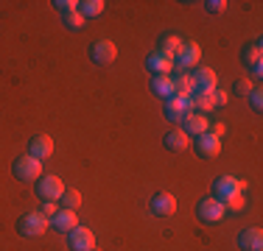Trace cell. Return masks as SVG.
Instances as JSON below:
<instances>
[{
	"mask_svg": "<svg viewBox=\"0 0 263 251\" xmlns=\"http://www.w3.org/2000/svg\"><path fill=\"white\" fill-rule=\"evenodd\" d=\"M243 190H247V181L235 179V176H221L213 184V198H218L224 204V201L233 198V196H243Z\"/></svg>",
	"mask_w": 263,
	"mask_h": 251,
	"instance_id": "1",
	"label": "cell"
},
{
	"mask_svg": "<svg viewBox=\"0 0 263 251\" xmlns=\"http://www.w3.org/2000/svg\"><path fill=\"white\" fill-rule=\"evenodd\" d=\"M20 235L23 237H40L45 235V229H51V221H48L42 212H28V215L20 218Z\"/></svg>",
	"mask_w": 263,
	"mask_h": 251,
	"instance_id": "2",
	"label": "cell"
},
{
	"mask_svg": "<svg viewBox=\"0 0 263 251\" xmlns=\"http://www.w3.org/2000/svg\"><path fill=\"white\" fill-rule=\"evenodd\" d=\"M65 190L67 187L62 184L59 176H40V179H36V196L42 201H59Z\"/></svg>",
	"mask_w": 263,
	"mask_h": 251,
	"instance_id": "3",
	"label": "cell"
},
{
	"mask_svg": "<svg viewBox=\"0 0 263 251\" xmlns=\"http://www.w3.org/2000/svg\"><path fill=\"white\" fill-rule=\"evenodd\" d=\"M11 171H14V176L20 181H36L42 176V162L40 159H34V156H20V159L14 162V168H11Z\"/></svg>",
	"mask_w": 263,
	"mask_h": 251,
	"instance_id": "4",
	"label": "cell"
},
{
	"mask_svg": "<svg viewBox=\"0 0 263 251\" xmlns=\"http://www.w3.org/2000/svg\"><path fill=\"white\" fill-rule=\"evenodd\" d=\"M196 212H199V218H202L204 223H218V221L224 218V212H227V210H224V204H221L218 198L210 196V198H202V201H199Z\"/></svg>",
	"mask_w": 263,
	"mask_h": 251,
	"instance_id": "5",
	"label": "cell"
},
{
	"mask_svg": "<svg viewBox=\"0 0 263 251\" xmlns=\"http://www.w3.org/2000/svg\"><path fill=\"white\" fill-rule=\"evenodd\" d=\"M199 59H202V48L196 42H182L179 53L174 56V65H179V70H191L199 65Z\"/></svg>",
	"mask_w": 263,
	"mask_h": 251,
	"instance_id": "6",
	"label": "cell"
},
{
	"mask_svg": "<svg viewBox=\"0 0 263 251\" xmlns=\"http://www.w3.org/2000/svg\"><path fill=\"white\" fill-rule=\"evenodd\" d=\"M187 112H193V109H191V98H185V95H171V98L165 100V117H168L171 123L185 120Z\"/></svg>",
	"mask_w": 263,
	"mask_h": 251,
	"instance_id": "7",
	"label": "cell"
},
{
	"mask_svg": "<svg viewBox=\"0 0 263 251\" xmlns=\"http://www.w3.org/2000/svg\"><path fill=\"white\" fill-rule=\"evenodd\" d=\"M67 243H70L73 251H92L96 248V235H92V229L76 226L73 232H67Z\"/></svg>",
	"mask_w": 263,
	"mask_h": 251,
	"instance_id": "8",
	"label": "cell"
},
{
	"mask_svg": "<svg viewBox=\"0 0 263 251\" xmlns=\"http://www.w3.org/2000/svg\"><path fill=\"white\" fill-rule=\"evenodd\" d=\"M90 56H92V61H96V65H112V61L118 59V45L112 39H101V42H96V45H92Z\"/></svg>",
	"mask_w": 263,
	"mask_h": 251,
	"instance_id": "9",
	"label": "cell"
},
{
	"mask_svg": "<svg viewBox=\"0 0 263 251\" xmlns=\"http://www.w3.org/2000/svg\"><path fill=\"white\" fill-rule=\"evenodd\" d=\"M210 129V117L202 115V112H187V117L182 120V131L187 137H199Z\"/></svg>",
	"mask_w": 263,
	"mask_h": 251,
	"instance_id": "10",
	"label": "cell"
},
{
	"mask_svg": "<svg viewBox=\"0 0 263 251\" xmlns=\"http://www.w3.org/2000/svg\"><path fill=\"white\" fill-rule=\"evenodd\" d=\"M193 84H196L199 95H210V92L218 90V78H216V73H213L210 67H202V70L193 75ZM196 92H193V95H196Z\"/></svg>",
	"mask_w": 263,
	"mask_h": 251,
	"instance_id": "11",
	"label": "cell"
},
{
	"mask_svg": "<svg viewBox=\"0 0 263 251\" xmlns=\"http://www.w3.org/2000/svg\"><path fill=\"white\" fill-rule=\"evenodd\" d=\"M193 142H196V154L199 156H218L221 154V140H218L216 134H210V131L199 134Z\"/></svg>",
	"mask_w": 263,
	"mask_h": 251,
	"instance_id": "12",
	"label": "cell"
},
{
	"mask_svg": "<svg viewBox=\"0 0 263 251\" xmlns=\"http://www.w3.org/2000/svg\"><path fill=\"white\" fill-rule=\"evenodd\" d=\"M152 212L157 218H168L177 212V198L171 196V193H157V196L152 198Z\"/></svg>",
	"mask_w": 263,
	"mask_h": 251,
	"instance_id": "13",
	"label": "cell"
},
{
	"mask_svg": "<svg viewBox=\"0 0 263 251\" xmlns=\"http://www.w3.org/2000/svg\"><path fill=\"white\" fill-rule=\"evenodd\" d=\"M146 67H148V73H154V75H171L174 59H168V56H162L160 50H154V53H148Z\"/></svg>",
	"mask_w": 263,
	"mask_h": 251,
	"instance_id": "14",
	"label": "cell"
},
{
	"mask_svg": "<svg viewBox=\"0 0 263 251\" xmlns=\"http://www.w3.org/2000/svg\"><path fill=\"white\" fill-rule=\"evenodd\" d=\"M79 226V218H76V212L73 210H59L56 215L51 218V229H56V232H73Z\"/></svg>",
	"mask_w": 263,
	"mask_h": 251,
	"instance_id": "15",
	"label": "cell"
},
{
	"mask_svg": "<svg viewBox=\"0 0 263 251\" xmlns=\"http://www.w3.org/2000/svg\"><path fill=\"white\" fill-rule=\"evenodd\" d=\"M34 159H40V162H45L48 156L53 154V140L48 134H36L34 140H31V151H28Z\"/></svg>",
	"mask_w": 263,
	"mask_h": 251,
	"instance_id": "16",
	"label": "cell"
},
{
	"mask_svg": "<svg viewBox=\"0 0 263 251\" xmlns=\"http://www.w3.org/2000/svg\"><path fill=\"white\" fill-rule=\"evenodd\" d=\"M238 246L243 251H260L263 248V235L258 226H252V229H243L241 235H238Z\"/></svg>",
	"mask_w": 263,
	"mask_h": 251,
	"instance_id": "17",
	"label": "cell"
},
{
	"mask_svg": "<svg viewBox=\"0 0 263 251\" xmlns=\"http://www.w3.org/2000/svg\"><path fill=\"white\" fill-rule=\"evenodd\" d=\"M165 148L174 151V154H182V151L191 148V137H187L182 129H171L165 134Z\"/></svg>",
	"mask_w": 263,
	"mask_h": 251,
	"instance_id": "18",
	"label": "cell"
},
{
	"mask_svg": "<svg viewBox=\"0 0 263 251\" xmlns=\"http://www.w3.org/2000/svg\"><path fill=\"white\" fill-rule=\"evenodd\" d=\"M174 78V95H185L191 98L196 92V84H193V75L191 73H179V75H171Z\"/></svg>",
	"mask_w": 263,
	"mask_h": 251,
	"instance_id": "19",
	"label": "cell"
},
{
	"mask_svg": "<svg viewBox=\"0 0 263 251\" xmlns=\"http://www.w3.org/2000/svg\"><path fill=\"white\" fill-rule=\"evenodd\" d=\"M152 90H154V95H160V98L168 100L174 95V78H171V75H154Z\"/></svg>",
	"mask_w": 263,
	"mask_h": 251,
	"instance_id": "20",
	"label": "cell"
},
{
	"mask_svg": "<svg viewBox=\"0 0 263 251\" xmlns=\"http://www.w3.org/2000/svg\"><path fill=\"white\" fill-rule=\"evenodd\" d=\"M106 3L104 0H84V3H79V14L84 17V20H92V17L104 14Z\"/></svg>",
	"mask_w": 263,
	"mask_h": 251,
	"instance_id": "21",
	"label": "cell"
},
{
	"mask_svg": "<svg viewBox=\"0 0 263 251\" xmlns=\"http://www.w3.org/2000/svg\"><path fill=\"white\" fill-rule=\"evenodd\" d=\"M182 42H185V39H179V36L165 34V36H162V42H160V53L168 56V59H174V56L179 53V48H182Z\"/></svg>",
	"mask_w": 263,
	"mask_h": 251,
	"instance_id": "22",
	"label": "cell"
},
{
	"mask_svg": "<svg viewBox=\"0 0 263 251\" xmlns=\"http://www.w3.org/2000/svg\"><path fill=\"white\" fill-rule=\"evenodd\" d=\"M260 48H263V42H260V39H255L252 45H249L247 50H243V65H247V67L258 65V61H260V53H263Z\"/></svg>",
	"mask_w": 263,
	"mask_h": 251,
	"instance_id": "23",
	"label": "cell"
},
{
	"mask_svg": "<svg viewBox=\"0 0 263 251\" xmlns=\"http://www.w3.org/2000/svg\"><path fill=\"white\" fill-rule=\"evenodd\" d=\"M79 204H81V193L79 190H65V193H62V198H59L62 210H73V212H76Z\"/></svg>",
	"mask_w": 263,
	"mask_h": 251,
	"instance_id": "24",
	"label": "cell"
},
{
	"mask_svg": "<svg viewBox=\"0 0 263 251\" xmlns=\"http://www.w3.org/2000/svg\"><path fill=\"white\" fill-rule=\"evenodd\" d=\"M249 103H252V109L255 112H263V90L260 87H252V92H249Z\"/></svg>",
	"mask_w": 263,
	"mask_h": 251,
	"instance_id": "25",
	"label": "cell"
},
{
	"mask_svg": "<svg viewBox=\"0 0 263 251\" xmlns=\"http://www.w3.org/2000/svg\"><path fill=\"white\" fill-rule=\"evenodd\" d=\"M53 6L62 11V17H65V14H73V11H79V0H56Z\"/></svg>",
	"mask_w": 263,
	"mask_h": 251,
	"instance_id": "26",
	"label": "cell"
},
{
	"mask_svg": "<svg viewBox=\"0 0 263 251\" xmlns=\"http://www.w3.org/2000/svg\"><path fill=\"white\" fill-rule=\"evenodd\" d=\"M65 25L70 31H81V25H84V17L79 14V11H73V14H65Z\"/></svg>",
	"mask_w": 263,
	"mask_h": 251,
	"instance_id": "27",
	"label": "cell"
},
{
	"mask_svg": "<svg viewBox=\"0 0 263 251\" xmlns=\"http://www.w3.org/2000/svg\"><path fill=\"white\" fill-rule=\"evenodd\" d=\"M252 81H249V78H238L235 81V95H243V98H247L249 95V92H252Z\"/></svg>",
	"mask_w": 263,
	"mask_h": 251,
	"instance_id": "28",
	"label": "cell"
},
{
	"mask_svg": "<svg viewBox=\"0 0 263 251\" xmlns=\"http://www.w3.org/2000/svg\"><path fill=\"white\" fill-rule=\"evenodd\" d=\"M59 210H62V206L56 204V201H42V210H40V212H42V215L48 218V221H51V218H53V215H56V212H59Z\"/></svg>",
	"mask_w": 263,
	"mask_h": 251,
	"instance_id": "29",
	"label": "cell"
},
{
	"mask_svg": "<svg viewBox=\"0 0 263 251\" xmlns=\"http://www.w3.org/2000/svg\"><path fill=\"white\" fill-rule=\"evenodd\" d=\"M224 210H230V212H241V210H243V196L227 198V201H224Z\"/></svg>",
	"mask_w": 263,
	"mask_h": 251,
	"instance_id": "30",
	"label": "cell"
},
{
	"mask_svg": "<svg viewBox=\"0 0 263 251\" xmlns=\"http://www.w3.org/2000/svg\"><path fill=\"white\" fill-rule=\"evenodd\" d=\"M204 9H208L210 14H221V11L227 9V0H208V3H204Z\"/></svg>",
	"mask_w": 263,
	"mask_h": 251,
	"instance_id": "31",
	"label": "cell"
},
{
	"mask_svg": "<svg viewBox=\"0 0 263 251\" xmlns=\"http://www.w3.org/2000/svg\"><path fill=\"white\" fill-rule=\"evenodd\" d=\"M208 131H210V134H216V137H218V140H221V137H224V134H227V129H224V123H216V126H210V129H208Z\"/></svg>",
	"mask_w": 263,
	"mask_h": 251,
	"instance_id": "32",
	"label": "cell"
},
{
	"mask_svg": "<svg viewBox=\"0 0 263 251\" xmlns=\"http://www.w3.org/2000/svg\"><path fill=\"white\" fill-rule=\"evenodd\" d=\"M213 98H216V106H221V103H227V100H230V95H227V92H221V90L213 92Z\"/></svg>",
	"mask_w": 263,
	"mask_h": 251,
	"instance_id": "33",
	"label": "cell"
},
{
	"mask_svg": "<svg viewBox=\"0 0 263 251\" xmlns=\"http://www.w3.org/2000/svg\"><path fill=\"white\" fill-rule=\"evenodd\" d=\"M249 70H252V75H255V78H260V75H263V65L258 61V65H252V67H249Z\"/></svg>",
	"mask_w": 263,
	"mask_h": 251,
	"instance_id": "34",
	"label": "cell"
}]
</instances>
